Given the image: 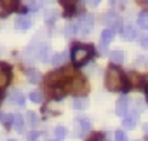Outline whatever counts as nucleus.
<instances>
[{"label": "nucleus", "mask_w": 148, "mask_h": 141, "mask_svg": "<svg viewBox=\"0 0 148 141\" xmlns=\"http://www.w3.org/2000/svg\"><path fill=\"white\" fill-rule=\"evenodd\" d=\"M44 19H45V23H54L58 19V12L54 9H49V11L44 12Z\"/></svg>", "instance_id": "17"}, {"label": "nucleus", "mask_w": 148, "mask_h": 141, "mask_svg": "<svg viewBox=\"0 0 148 141\" xmlns=\"http://www.w3.org/2000/svg\"><path fill=\"white\" fill-rule=\"evenodd\" d=\"M26 77H28V80L32 84H38L42 80V75L37 72V70H26Z\"/></svg>", "instance_id": "11"}, {"label": "nucleus", "mask_w": 148, "mask_h": 141, "mask_svg": "<svg viewBox=\"0 0 148 141\" xmlns=\"http://www.w3.org/2000/svg\"><path fill=\"white\" fill-rule=\"evenodd\" d=\"M129 82H127V89L131 87H143L145 86V77L143 75H138V73H129Z\"/></svg>", "instance_id": "6"}, {"label": "nucleus", "mask_w": 148, "mask_h": 141, "mask_svg": "<svg viewBox=\"0 0 148 141\" xmlns=\"http://www.w3.org/2000/svg\"><path fill=\"white\" fill-rule=\"evenodd\" d=\"M99 2H101V0H86V4H87L89 7H98Z\"/></svg>", "instance_id": "32"}, {"label": "nucleus", "mask_w": 148, "mask_h": 141, "mask_svg": "<svg viewBox=\"0 0 148 141\" xmlns=\"http://www.w3.org/2000/svg\"><path fill=\"white\" fill-rule=\"evenodd\" d=\"M54 136H56L58 139H63V138L66 136V129H64V127H56V129H54Z\"/></svg>", "instance_id": "28"}, {"label": "nucleus", "mask_w": 148, "mask_h": 141, "mask_svg": "<svg viewBox=\"0 0 148 141\" xmlns=\"http://www.w3.org/2000/svg\"><path fill=\"white\" fill-rule=\"evenodd\" d=\"M11 101H12V103H16V105H23V103H25V98H23V94L16 89V91H12V92H11Z\"/></svg>", "instance_id": "18"}, {"label": "nucleus", "mask_w": 148, "mask_h": 141, "mask_svg": "<svg viewBox=\"0 0 148 141\" xmlns=\"http://www.w3.org/2000/svg\"><path fill=\"white\" fill-rule=\"evenodd\" d=\"M0 103H2V94H0Z\"/></svg>", "instance_id": "38"}, {"label": "nucleus", "mask_w": 148, "mask_h": 141, "mask_svg": "<svg viewBox=\"0 0 148 141\" xmlns=\"http://www.w3.org/2000/svg\"><path fill=\"white\" fill-rule=\"evenodd\" d=\"M28 124H30L32 127H37V125H38V117H37L33 112H28Z\"/></svg>", "instance_id": "24"}, {"label": "nucleus", "mask_w": 148, "mask_h": 141, "mask_svg": "<svg viewBox=\"0 0 148 141\" xmlns=\"http://www.w3.org/2000/svg\"><path fill=\"white\" fill-rule=\"evenodd\" d=\"M136 120H138V118H136V115H132V117L125 115L122 124H124V127H125V129H134V127H136Z\"/></svg>", "instance_id": "16"}, {"label": "nucleus", "mask_w": 148, "mask_h": 141, "mask_svg": "<svg viewBox=\"0 0 148 141\" xmlns=\"http://www.w3.org/2000/svg\"><path fill=\"white\" fill-rule=\"evenodd\" d=\"M68 59H70V52H66V51H64V52H58V54L52 57V64H54V66H61V64H64Z\"/></svg>", "instance_id": "9"}, {"label": "nucleus", "mask_w": 148, "mask_h": 141, "mask_svg": "<svg viewBox=\"0 0 148 141\" xmlns=\"http://www.w3.org/2000/svg\"><path fill=\"white\" fill-rule=\"evenodd\" d=\"M115 141H127L124 131H117V132H115Z\"/></svg>", "instance_id": "30"}, {"label": "nucleus", "mask_w": 148, "mask_h": 141, "mask_svg": "<svg viewBox=\"0 0 148 141\" xmlns=\"http://www.w3.org/2000/svg\"><path fill=\"white\" fill-rule=\"evenodd\" d=\"M16 25H18L19 30H28V28H32V19L26 18V16H21V18H18Z\"/></svg>", "instance_id": "12"}, {"label": "nucleus", "mask_w": 148, "mask_h": 141, "mask_svg": "<svg viewBox=\"0 0 148 141\" xmlns=\"http://www.w3.org/2000/svg\"><path fill=\"white\" fill-rule=\"evenodd\" d=\"M110 59H112L113 63H122V61H124V52H120V51H112V52H110Z\"/></svg>", "instance_id": "21"}, {"label": "nucleus", "mask_w": 148, "mask_h": 141, "mask_svg": "<svg viewBox=\"0 0 148 141\" xmlns=\"http://www.w3.org/2000/svg\"><path fill=\"white\" fill-rule=\"evenodd\" d=\"M138 25H139V28H143V30L148 28V12H141V14L138 16Z\"/></svg>", "instance_id": "19"}, {"label": "nucleus", "mask_w": 148, "mask_h": 141, "mask_svg": "<svg viewBox=\"0 0 148 141\" xmlns=\"http://www.w3.org/2000/svg\"><path fill=\"white\" fill-rule=\"evenodd\" d=\"M75 31H77V25H66V28H64V37L71 38Z\"/></svg>", "instance_id": "23"}, {"label": "nucleus", "mask_w": 148, "mask_h": 141, "mask_svg": "<svg viewBox=\"0 0 148 141\" xmlns=\"http://www.w3.org/2000/svg\"><path fill=\"white\" fill-rule=\"evenodd\" d=\"M52 141H61V139H58V138H56V139H52Z\"/></svg>", "instance_id": "37"}, {"label": "nucleus", "mask_w": 148, "mask_h": 141, "mask_svg": "<svg viewBox=\"0 0 148 141\" xmlns=\"http://www.w3.org/2000/svg\"><path fill=\"white\" fill-rule=\"evenodd\" d=\"M91 57H92V47L91 45H77L71 51V61L75 66L86 64Z\"/></svg>", "instance_id": "3"}, {"label": "nucleus", "mask_w": 148, "mask_h": 141, "mask_svg": "<svg viewBox=\"0 0 148 141\" xmlns=\"http://www.w3.org/2000/svg\"><path fill=\"white\" fill-rule=\"evenodd\" d=\"M105 86L108 91L112 92H119V91H127V79L124 77V73L117 66H108L106 70V77H105Z\"/></svg>", "instance_id": "1"}, {"label": "nucleus", "mask_w": 148, "mask_h": 141, "mask_svg": "<svg viewBox=\"0 0 148 141\" xmlns=\"http://www.w3.org/2000/svg\"><path fill=\"white\" fill-rule=\"evenodd\" d=\"M145 91H146V99H148V86H146V89H145Z\"/></svg>", "instance_id": "35"}, {"label": "nucleus", "mask_w": 148, "mask_h": 141, "mask_svg": "<svg viewBox=\"0 0 148 141\" xmlns=\"http://www.w3.org/2000/svg\"><path fill=\"white\" fill-rule=\"evenodd\" d=\"M91 131V122L87 120V118H80L79 122H77V134L79 136H84V134H87Z\"/></svg>", "instance_id": "8"}, {"label": "nucleus", "mask_w": 148, "mask_h": 141, "mask_svg": "<svg viewBox=\"0 0 148 141\" xmlns=\"http://www.w3.org/2000/svg\"><path fill=\"white\" fill-rule=\"evenodd\" d=\"M61 89L64 91V94H82V92H86L87 91V84H86V79L84 77H80V75H73L71 79H68L63 86H61Z\"/></svg>", "instance_id": "2"}, {"label": "nucleus", "mask_w": 148, "mask_h": 141, "mask_svg": "<svg viewBox=\"0 0 148 141\" xmlns=\"http://www.w3.org/2000/svg\"><path fill=\"white\" fill-rule=\"evenodd\" d=\"M146 141H148V138H146Z\"/></svg>", "instance_id": "39"}, {"label": "nucleus", "mask_w": 148, "mask_h": 141, "mask_svg": "<svg viewBox=\"0 0 148 141\" xmlns=\"http://www.w3.org/2000/svg\"><path fill=\"white\" fill-rule=\"evenodd\" d=\"M37 136H38V132H35V131L30 132V134H28V141H37Z\"/></svg>", "instance_id": "33"}, {"label": "nucleus", "mask_w": 148, "mask_h": 141, "mask_svg": "<svg viewBox=\"0 0 148 141\" xmlns=\"http://www.w3.org/2000/svg\"><path fill=\"white\" fill-rule=\"evenodd\" d=\"M125 2H129V0H120V4H125Z\"/></svg>", "instance_id": "36"}, {"label": "nucleus", "mask_w": 148, "mask_h": 141, "mask_svg": "<svg viewBox=\"0 0 148 141\" xmlns=\"http://www.w3.org/2000/svg\"><path fill=\"white\" fill-rule=\"evenodd\" d=\"M0 122H2L4 125H12V115H0Z\"/></svg>", "instance_id": "29"}, {"label": "nucleus", "mask_w": 148, "mask_h": 141, "mask_svg": "<svg viewBox=\"0 0 148 141\" xmlns=\"http://www.w3.org/2000/svg\"><path fill=\"white\" fill-rule=\"evenodd\" d=\"M87 141H105V134L103 132H94L87 138Z\"/></svg>", "instance_id": "27"}, {"label": "nucleus", "mask_w": 148, "mask_h": 141, "mask_svg": "<svg viewBox=\"0 0 148 141\" xmlns=\"http://www.w3.org/2000/svg\"><path fill=\"white\" fill-rule=\"evenodd\" d=\"M141 38H143V40H141V44L146 47V45H148V38H146V37H141Z\"/></svg>", "instance_id": "34"}, {"label": "nucleus", "mask_w": 148, "mask_h": 141, "mask_svg": "<svg viewBox=\"0 0 148 141\" xmlns=\"http://www.w3.org/2000/svg\"><path fill=\"white\" fill-rule=\"evenodd\" d=\"M122 35H124L125 40H134V38H136V30H134L132 26H125V28L122 30Z\"/></svg>", "instance_id": "15"}, {"label": "nucleus", "mask_w": 148, "mask_h": 141, "mask_svg": "<svg viewBox=\"0 0 148 141\" xmlns=\"http://www.w3.org/2000/svg\"><path fill=\"white\" fill-rule=\"evenodd\" d=\"M11 141H14V139H11Z\"/></svg>", "instance_id": "40"}, {"label": "nucleus", "mask_w": 148, "mask_h": 141, "mask_svg": "<svg viewBox=\"0 0 148 141\" xmlns=\"http://www.w3.org/2000/svg\"><path fill=\"white\" fill-rule=\"evenodd\" d=\"M92 26H94V18L89 16V14H86V16L80 18V21L77 25V33L79 35H87L92 30Z\"/></svg>", "instance_id": "4"}, {"label": "nucleus", "mask_w": 148, "mask_h": 141, "mask_svg": "<svg viewBox=\"0 0 148 141\" xmlns=\"http://www.w3.org/2000/svg\"><path fill=\"white\" fill-rule=\"evenodd\" d=\"M30 99H32L33 103H42V92H38V91L30 92Z\"/></svg>", "instance_id": "26"}, {"label": "nucleus", "mask_w": 148, "mask_h": 141, "mask_svg": "<svg viewBox=\"0 0 148 141\" xmlns=\"http://www.w3.org/2000/svg\"><path fill=\"white\" fill-rule=\"evenodd\" d=\"M28 7L33 9V11H37V9L40 7V2H37V0H30V2H28Z\"/></svg>", "instance_id": "31"}, {"label": "nucleus", "mask_w": 148, "mask_h": 141, "mask_svg": "<svg viewBox=\"0 0 148 141\" xmlns=\"http://www.w3.org/2000/svg\"><path fill=\"white\" fill-rule=\"evenodd\" d=\"M129 113V99L125 96H122L119 101H117V115L120 117H125Z\"/></svg>", "instance_id": "7"}, {"label": "nucleus", "mask_w": 148, "mask_h": 141, "mask_svg": "<svg viewBox=\"0 0 148 141\" xmlns=\"http://www.w3.org/2000/svg\"><path fill=\"white\" fill-rule=\"evenodd\" d=\"M16 4H18V0H0V5H2V9H4L5 12L14 11Z\"/></svg>", "instance_id": "13"}, {"label": "nucleus", "mask_w": 148, "mask_h": 141, "mask_svg": "<svg viewBox=\"0 0 148 141\" xmlns=\"http://www.w3.org/2000/svg\"><path fill=\"white\" fill-rule=\"evenodd\" d=\"M11 82V68L5 63H0V91L5 89Z\"/></svg>", "instance_id": "5"}, {"label": "nucleus", "mask_w": 148, "mask_h": 141, "mask_svg": "<svg viewBox=\"0 0 148 141\" xmlns=\"http://www.w3.org/2000/svg\"><path fill=\"white\" fill-rule=\"evenodd\" d=\"M87 106V99L86 98H75L73 99V108L75 110H84Z\"/></svg>", "instance_id": "20"}, {"label": "nucleus", "mask_w": 148, "mask_h": 141, "mask_svg": "<svg viewBox=\"0 0 148 141\" xmlns=\"http://www.w3.org/2000/svg\"><path fill=\"white\" fill-rule=\"evenodd\" d=\"M47 52H49V45H44V47H40V49H38V54H37V59H42V61H45V59H47Z\"/></svg>", "instance_id": "22"}, {"label": "nucleus", "mask_w": 148, "mask_h": 141, "mask_svg": "<svg viewBox=\"0 0 148 141\" xmlns=\"http://www.w3.org/2000/svg\"><path fill=\"white\" fill-rule=\"evenodd\" d=\"M77 2H79V0H59V4L63 7H66V9H73Z\"/></svg>", "instance_id": "25"}, {"label": "nucleus", "mask_w": 148, "mask_h": 141, "mask_svg": "<svg viewBox=\"0 0 148 141\" xmlns=\"http://www.w3.org/2000/svg\"><path fill=\"white\" fill-rule=\"evenodd\" d=\"M113 37H115V31H113L112 28L105 30V31L101 33V44H103V45H108V44L113 40Z\"/></svg>", "instance_id": "10"}, {"label": "nucleus", "mask_w": 148, "mask_h": 141, "mask_svg": "<svg viewBox=\"0 0 148 141\" xmlns=\"http://www.w3.org/2000/svg\"><path fill=\"white\" fill-rule=\"evenodd\" d=\"M12 125H14V129L16 131H23V125H25V118L21 117V115H12Z\"/></svg>", "instance_id": "14"}]
</instances>
